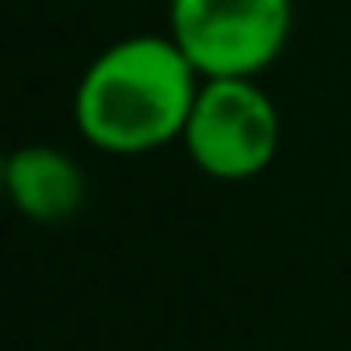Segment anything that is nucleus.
<instances>
[{
    "label": "nucleus",
    "instance_id": "obj_1",
    "mask_svg": "<svg viewBox=\"0 0 351 351\" xmlns=\"http://www.w3.org/2000/svg\"><path fill=\"white\" fill-rule=\"evenodd\" d=\"M200 82L204 78L172 37H123L102 49L78 78V131L110 156L156 152L184 139Z\"/></svg>",
    "mask_w": 351,
    "mask_h": 351
},
{
    "label": "nucleus",
    "instance_id": "obj_2",
    "mask_svg": "<svg viewBox=\"0 0 351 351\" xmlns=\"http://www.w3.org/2000/svg\"><path fill=\"white\" fill-rule=\"evenodd\" d=\"M282 143V119L254 78H204L196 90L184 147L213 180L237 184L262 176Z\"/></svg>",
    "mask_w": 351,
    "mask_h": 351
},
{
    "label": "nucleus",
    "instance_id": "obj_3",
    "mask_svg": "<svg viewBox=\"0 0 351 351\" xmlns=\"http://www.w3.org/2000/svg\"><path fill=\"white\" fill-rule=\"evenodd\" d=\"M290 0H172L168 21L200 78H254L290 37Z\"/></svg>",
    "mask_w": 351,
    "mask_h": 351
},
{
    "label": "nucleus",
    "instance_id": "obj_4",
    "mask_svg": "<svg viewBox=\"0 0 351 351\" xmlns=\"http://www.w3.org/2000/svg\"><path fill=\"white\" fill-rule=\"evenodd\" d=\"M4 200L33 225H66L82 213L86 176L62 147L29 143L4 156Z\"/></svg>",
    "mask_w": 351,
    "mask_h": 351
},
{
    "label": "nucleus",
    "instance_id": "obj_5",
    "mask_svg": "<svg viewBox=\"0 0 351 351\" xmlns=\"http://www.w3.org/2000/svg\"><path fill=\"white\" fill-rule=\"evenodd\" d=\"M0 200H4V152H0Z\"/></svg>",
    "mask_w": 351,
    "mask_h": 351
}]
</instances>
